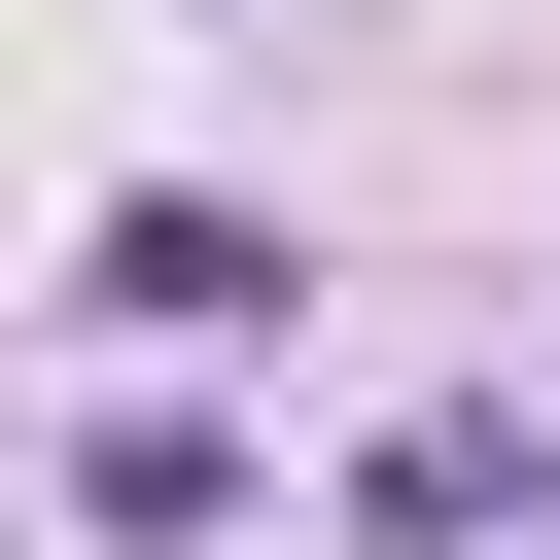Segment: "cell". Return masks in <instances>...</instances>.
Returning a JSON list of instances; mask_svg holds the SVG:
<instances>
[{"mask_svg":"<svg viewBox=\"0 0 560 560\" xmlns=\"http://www.w3.org/2000/svg\"><path fill=\"white\" fill-rule=\"evenodd\" d=\"M70 280H105V315H140V350H210V315H280V210H105V245H70Z\"/></svg>","mask_w":560,"mask_h":560,"instance_id":"cell-1","label":"cell"}]
</instances>
